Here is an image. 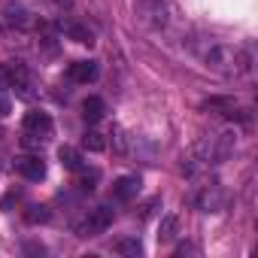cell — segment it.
Returning a JSON list of instances; mask_svg holds the SVG:
<instances>
[{"mask_svg":"<svg viewBox=\"0 0 258 258\" xmlns=\"http://www.w3.org/2000/svg\"><path fill=\"white\" fill-rule=\"evenodd\" d=\"M191 55L213 73H225V76H246L252 70V52L249 49H237V46H225L213 37H195L188 40Z\"/></svg>","mask_w":258,"mask_h":258,"instance_id":"cell-1","label":"cell"},{"mask_svg":"<svg viewBox=\"0 0 258 258\" xmlns=\"http://www.w3.org/2000/svg\"><path fill=\"white\" fill-rule=\"evenodd\" d=\"M234 146H237L234 131H219V134L201 137V140L191 146V152L182 155V173L198 176L201 170H210L213 164H222L225 158L234 155Z\"/></svg>","mask_w":258,"mask_h":258,"instance_id":"cell-2","label":"cell"},{"mask_svg":"<svg viewBox=\"0 0 258 258\" xmlns=\"http://www.w3.org/2000/svg\"><path fill=\"white\" fill-rule=\"evenodd\" d=\"M134 16H137V22H140L143 28L161 31V28H167V22H170V7H167V0H137Z\"/></svg>","mask_w":258,"mask_h":258,"instance_id":"cell-3","label":"cell"},{"mask_svg":"<svg viewBox=\"0 0 258 258\" xmlns=\"http://www.w3.org/2000/svg\"><path fill=\"white\" fill-rule=\"evenodd\" d=\"M191 204H195L201 213H222V210L228 207V191L222 188L219 179H213V182H204V185L195 188Z\"/></svg>","mask_w":258,"mask_h":258,"instance_id":"cell-4","label":"cell"},{"mask_svg":"<svg viewBox=\"0 0 258 258\" xmlns=\"http://www.w3.org/2000/svg\"><path fill=\"white\" fill-rule=\"evenodd\" d=\"M52 137V118L49 112H28L25 115V146H43L46 140Z\"/></svg>","mask_w":258,"mask_h":258,"instance_id":"cell-5","label":"cell"},{"mask_svg":"<svg viewBox=\"0 0 258 258\" xmlns=\"http://www.w3.org/2000/svg\"><path fill=\"white\" fill-rule=\"evenodd\" d=\"M31 85V76H28V67L22 61H4L0 64V88H19V94H31L28 91Z\"/></svg>","mask_w":258,"mask_h":258,"instance_id":"cell-6","label":"cell"},{"mask_svg":"<svg viewBox=\"0 0 258 258\" xmlns=\"http://www.w3.org/2000/svg\"><path fill=\"white\" fill-rule=\"evenodd\" d=\"M109 225H112V210H109V207H94V210L85 213L82 222H76V234H79V237H97V234H103Z\"/></svg>","mask_w":258,"mask_h":258,"instance_id":"cell-7","label":"cell"},{"mask_svg":"<svg viewBox=\"0 0 258 258\" xmlns=\"http://www.w3.org/2000/svg\"><path fill=\"white\" fill-rule=\"evenodd\" d=\"M4 22L10 25V28H16V31H37L40 28V19L25 7V4H7L4 7Z\"/></svg>","mask_w":258,"mask_h":258,"instance_id":"cell-8","label":"cell"},{"mask_svg":"<svg viewBox=\"0 0 258 258\" xmlns=\"http://www.w3.org/2000/svg\"><path fill=\"white\" fill-rule=\"evenodd\" d=\"M140 188H143V179L140 176H118L115 182H112V198L115 201H121V204H127V201H134L137 195H140Z\"/></svg>","mask_w":258,"mask_h":258,"instance_id":"cell-9","label":"cell"},{"mask_svg":"<svg viewBox=\"0 0 258 258\" xmlns=\"http://www.w3.org/2000/svg\"><path fill=\"white\" fill-rule=\"evenodd\" d=\"M16 170H19L25 179H34V182H40V179L46 176V164H43V158H37V155H22V158H16Z\"/></svg>","mask_w":258,"mask_h":258,"instance_id":"cell-10","label":"cell"},{"mask_svg":"<svg viewBox=\"0 0 258 258\" xmlns=\"http://www.w3.org/2000/svg\"><path fill=\"white\" fill-rule=\"evenodd\" d=\"M97 73H100L97 61H73V64H70V79H73V82H79V85L94 82V79H97Z\"/></svg>","mask_w":258,"mask_h":258,"instance_id":"cell-11","label":"cell"},{"mask_svg":"<svg viewBox=\"0 0 258 258\" xmlns=\"http://www.w3.org/2000/svg\"><path fill=\"white\" fill-rule=\"evenodd\" d=\"M64 34L70 37V40H76L79 46H94V34L85 28V25H76V22H67L64 25Z\"/></svg>","mask_w":258,"mask_h":258,"instance_id":"cell-12","label":"cell"},{"mask_svg":"<svg viewBox=\"0 0 258 258\" xmlns=\"http://www.w3.org/2000/svg\"><path fill=\"white\" fill-rule=\"evenodd\" d=\"M176 234H179V219H176V216H164L161 225H158V243H161V246H164V243H173Z\"/></svg>","mask_w":258,"mask_h":258,"instance_id":"cell-13","label":"cell"},{"mask_svg":"<svg viewBox=\"0 0 258 258\" xmlns=\"http://www.w3.org/2000/svg\"><path fill=\"white\" fill-rule=\"evenodd\" d=\"M58 161H61V167H67V170H79L82 167V152L79 149H73V146H61L58 149Z\"/></svg>","mask_w":258,"mask_h":258,"instance_id":"cell-14","label":"cell"},{"mask_svg":"<svg viewBox=\"0 0 258 258\" xmlns=\"http://www.w3.org/2000/svg\"><path fill=\"white\" fill-rule=\"evenodd\" d=\"M234 106H237V100H234V97H210V100H204V109L219 112V115H228V118H231Z\"/></svg>","mask_w":258,"mask_h":258,"instance_id":"cell-15","label":"cell"},{"mask_svg":"<svg viewBox=\"0 0 258 258\" xmlns=\"http://www.w3.org/2000/svg\"><path fill=\"white\" fill-rule=\"evenodd\" d=\"M103 112H106V103H103L100 97H85V103H82V115H85V121H100Z\"/></svg>","mask_w":258,"mask_h":258,"instance_id":"cell-16","label":"cell"},{"mask_svg":"<svg viewBox=\"0 0 258 258\" xmlns=\"http://www.w3.org/2000/svg\"><path fill=\"white\" fill-rule=\"evenodd\" d=\"M115 252H118V255H131V258H137V255H143V243H140L137 237H121V240L115 243Z\"/></svg>","mask_w":258,"mask_h":258,"instance_id":"cell-17","label":"cell"},{"mask_svg":"<svg viewBox=\"0 0 258 258\" xmlns=\"http://www.w3.org/2000/svg\"><path fill=\"white\" fill-rule=\"evenodd\" d=\"M82 146H85L88 152H103V149H106V140H103V134H100V131H85Z\"/></svg>","mask_w":258,"mask_h":258,"instance_id":"cell-18","label":"cell"},{"mask_svg":"<svg viewBox=\"0 0 258 258\" xmlns=\"http://www.w3.org/2000/svg\"><path fill=\"white\" fill-rule=\"evenodd\" d=\"M49 207H43V204H34V207H28V213H25V219L31 222V225H37V222H49Z\"/></svg>","mask_w":258,"mask_h":258,"instance_id":"cell-19","label":"cell"},{"mask_svg":"<svg viewBox=\"0 0 258 258\" xmlns=\"http://www.w3.org/2000/svg\"><path fill=\"white\" fill-rule=\"evenodd\" d=\"M76 173H79V188H82V191H94V182H97L100 173H97V170H88V173H85L82 167H79Z\"/></svg>","mask_w":258,"mask_h":258,"instance_id":"cell-20","label":"cell"},{"mask_svg":"<svg viewBox=\"0 0 258 258\" xmlns=\"http://www.w3.org/2000/svg\"><path fill=\"white\" fill-rule=\"evenodd\" d=\"M10 109H13V100H10L4 91H0V118H4V115H10Z\"/></svg>","mask_w":258,"mask_h":258,"instance_id":"cell-21","label":"cell"},{"mask_svg":"<svg viewBox=\"0 0 258 258\" xmlns=\"http://www.w3.org/2000/svg\"><path fill=\"white\" fill-rule=\"evenodd\" d=\"M25 252H31V255H43L46 246H43V243H25Z\"/></svg>","mask_w":258,"mask_h":258,"instance_id":"cell-22","label":"cell"},{"mask_svg":"<svg viewBox=\"0 0 258 258\" xmlns=\"http://www.w3.org/2000/svg\"><path fill=\"white\" fill-rule=\"evenodd\" d=\"M13 201H19V191H10L4 201H0V210H10V207H13Z\"/></svg>","mask_w":258,"mask_h":258,"instance_id":"cell-23","label":"cell"},{"mask_svg":"<svg viewBox=\"0 0 258 258\" xmlns=\"http://www.w3.org/2000/svg\"><path fill=\"white\" fill-rule=\"evenodd\" d=\"M185 252H198V246H191V243H185V246H179V249H176V255H185Z\"/></svg>","mask_w":258,"mask_h":258,"instance_id":"cell-24","label":"cell"},{"mask_svg":"<svg viewBox=\"0 0 258 258\" xmlns=\"http://www.w3.org/2000/svg\"><path fill=\"white\" fill-rule=\"evenodd\" d=\"M55 4H58V7H70V0H55Z\"/></svg>","mask_w":258,"mask_h":258,"instance_id":"cell-25","label":"cell"},{"mask_svg":"<svg viewBox=\"0 0 258 258\" xmlns=\"http://www.w3.org/2000/svg\"><path fill=\"white\" fill-rule=\"evenodd\" d=\"M0 134H4V127H0Z\"/></svg>","mask_w":258,"mask_h":258,"instance_id":"cell-26","label":"cell"}]
</instances>
